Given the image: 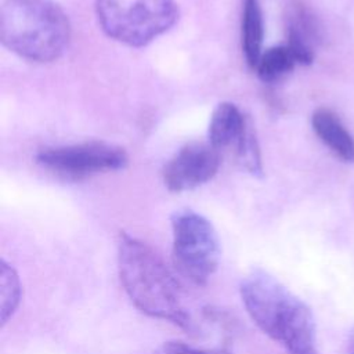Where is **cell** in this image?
Listing matches in <instances>:
<instances>
[{
  "mask_svg": "<svg viewBox=\"0 0 354 354\" xmlns=\"http://www.w3.org/2000/svg\"><path fill=\"white\" fill-rule=\"evenodd\" d=\"M39 165L71 180L123 169L126 152L116 145L102 141H88L73 145L44 148L36 155Z\"/></svg>",
  "mask_w": 354,
  "mask_h": 354,
  "instance_id": "8992f818",
  "label": "cell"
},
{
  "mask_svg": "<svg viewBox=\"0 0 354 354\" xmlns=\"http://www.w3.org/2000/svg\"><path fill=\"white\" fill-rule=\"evenodd\" d=\"M1 324L4 325L17 311L21 301V281L17 271L1 260Z\"/></svg>",
  "mask_w": 354,
  "mask_h": 354,
  "instance_id": "7c38bea8",
  "label": "cell"
},
{
  "mask_svg": "<svg viewBox=\"0 0 354 354\" xmlns=\"http://www.w3.org/2000/svg\"><path fill=\"white\" fill-rule=\"evenodd\" d=\"M218 166L220 151L209 142H189L166 163L163 183L173 192L189 191L210 181Z\"/></svg>",
  "mask_w": 354,
  "mask_h": 354,
  "instance_id": "52a82bcc",
  "label": "cell"
},
{
  "mask_svg": "<svg viewBox=\"0 0 354 354\" xmlns=\"http://www.w3.org/2000/svg\"><path fill=\"white\" fill-rule=\"evenodd\" d=\"M311 124L319 140L346 162H354V137L340 119L326 108H318L311 116Z\"/></svg>",
  "mask_w": 354,
  "mask_h": 354,
  "instance_id": "9c48e42d",
  "label": "cell"
},
{
  "mask_svg": "<svg viewBox=\"0 0 354 354\" xmlns=\"http://www.w3.org/2000/svg\"><path fill=\"white\" fill-rule=\"evenodd\" d=\"M296 64L297 61L288 46H277L261 53L254 72L263 82L271 83L289 73Z\"/></svg>",
  "mask_w": 354,
  "mask_h": 354,
  "instance_id": "8fae6325",
  "label": "cell"
},
{
  "mask_svg": "<svg viewBox=\"0 0 354 354\" xmlns=\"http://www.w3.org/2000/svg\"><path fill=\"white\" fill-rule=\"evenodd\" d=\"M263 37L264 25L260 1L243 0L241 19V46L248 65L253 69L263 53Z\"/></svg>",
  "mask_w": 354,
  "mask_h": 354,
  "instance_id": "30bf717a",
  "label": "cell"
},
{
  "mask_svg": "<svg viewBox=\"0 0 354 354\" xmlns=\"http://www.w3.org/2000/svg\"><path fill=\"white\" fill-rule=\"evenodd\" d=\"M160 354H225V353L199 348L183 342H167L163 344Z\"/></svg>",
  "mask_w": 354,
  "mask_h": 354,
  "instance_id": "5bb4252c",
  "label": "cell"
},
{
  "mask_svg": "<svg viewBox=\"0 0 354 354\" xmlns=\"http://www.w3.org/2000/svg\"><path fill=\"white\" fill-rule=\"evenodd\" d=\"M242 303L257 328L286 354H318L310 307L264 270H252L239 285Z\"/></svg>",
  "mask_w": 354,
  "mask_h": 354,
  "instance_id": "6da1fadb",
  "label": "cell"
},
{
  "mask_svg": "<svg viewBox=\"0 0 354 354\" xmlns=\"http://www.w3.org/2000/svg\"><path fill=\"white\" fill-rule=\"evenodd\" d=\"M173 261L195 285H205L220 263V241L213 224L194 210H180L171 217Z\"/></svg>",
  "mask_w": 354,
  "mask_h": 354,
  "instance_id": "5b68a950",
  "label": "cell"
},
{
  "mask_svg": "<svg viewBox=\"0 0 354 354\" xmlns=\"http://www.w3.org/2000/svg\"><path fill=\"white\" fill-rule=\"evenodd\" d=\"M1 43L32 62L59 58L71 40V24L53 0H6L0 12Z\"/></svg>",
  "mask_w": 354,
  "mask_h": 354,
  "instance_id": "3957f363",
  "label": "cell"
},
{
  "mask_svg": "<svg viewBox=\"0 0 354 354\" xmlns=\"http://www.w3.org/2000/svg\"><path fill=\"white\" fill-rule=\"evenodd\" d=\"M95 10L102 30L130 47L147 46L178 17L174 0H97Z\"/></svg>",
  "mask_w": 354,
  "mask_h": 354,
  "instance_id": "277c9868",
  "label": "cell"
},
{
  "mask_svg": "<svg viewBox=\"0 0 354 354\" xmlns=\"http://www.w3.org/2000/svg\"><path fill=\"white\" fill-rule=\"evenodd\" d=\"M118 268L131 303L152 318L191 328V315L180 283L162 257L145 242L122 232L118 242Z\"/></svg>",
  "mask_w": 354,
  "mask_h": 354,
  "instance_id": "7a4b0ae2",
  "label": "cell"
},
{
  "mask_svg": "<svg viewBox=\"0 0 354 354\" xmlns=\"http://www.w3.org/2000/svg\"><path fill=\"white\" fill-rule=\"evenodd\" d=\"M249 124V120L235 104L221 102L210 116L207 142L217 151L236 147Z\"/></svg>",
  "mask_w": 354,
  "mask_h": 354,
  "instance_id": "ba28073f",
  "label": "cell"
},
{
  "mask_svg": "<svg viewBox=\"0 0 354 354\" xmlns=\"http://www.w3.org/2000/svg\"><path fill=\"white\" fill-rule=\"evenodd\" d=\"M236 155L242 166L250 171L252 174H260L261 173V160H260V151L257 147V141L254 137V133L249 124L242 138L238 141L236 147Z\"/></svg>",
  "mask_w": 354,
  "mask_h": 354,
  "instance_id": "4fadbf2b",
  "label": "cell"
},
{
  "mask_svg": "<svg viewBox=\"0 0 354 354\" xmlns=\"http://www.w3.org/2000/svg\"><path fill=\"white\" fill-rule=\"evenodd\" d=\"M347 354H354V329L351 330L348 336V343H347Z\"/></svg>",
  "mask_w": 354,
  "mask_h": 354,
  "instance_id": "9a60e30c",
  "label": "cell"
}]
</instances>
